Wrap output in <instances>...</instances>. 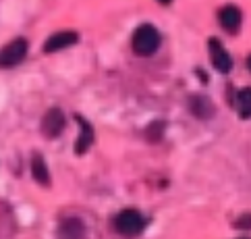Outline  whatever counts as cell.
Instances as JSON below:
<instances>
[{
    "mask_svg": "<svg viewBox=\"0 0 251 239\" xmlns=\"http://www.w3.org/2000/svg\"><path fill=\"white\" fill-rule=\"evenodd\" d=\"M133 50L139 56H151L156 54V50L160 48V31L150 23H143L133 33Z\"/></svg>",
    "mask_w": 251,
    "mask_h": 239,
    "instance_id": "1",
    "label": "cell"
},
{
    "mask_svg": "<svg viewBox=\"0 0 251 239\" xmlns=\"http://www.w3.org/2000/svg\"><path fill=\"white\" fill-rule=\"evenodd\" d=\"M143 227H146V220H143L141 212L137 210H123L114 216V229L119 231L123 237H137L141 235Z\"/></svg>",
    "mask_w": 251,
    "mask_h": 239,
    "instance_id": "2",
    "label": "cell"
},
{
    "mask_svg": "<svg viewBox=\"0 0 251 239\" xmlns=\"http://www.w3.org/2000/svg\"><path fill=\"white\" fill-rule=\"evenodd\" d=\"M27 40L17 38L13 42H8L6 46L0 48V69H13L19 63H23L25 56H27Z\"/></svg>",
    "mask_w": 251,
    "mask_h": 239,
    "instance_id": "3",
    "label": "cell"
},
{
    "mask_svg": "<svg viewBox=\"0 0 251 239\" xmlns=\"http://www.w3.org/2000/svg\"><path fill=\"white\" fill-rule=\"evenodd\" d=\"M65 125H67V119H65V114H62V110L60 108H50L46 114H44L40 129H42L44 137L56 139L62 131H65Z\"/></svg>",
    "mask_w": 251,
    "mask_h": 239,
    "instance_id": "4",
    "label": "cell"
},
{
    "mask_svg": "<svg viewBox=\"0 0 251 239\" xmlns=\"http://www.w3.org/2000/svg\"><path fill=\"white\" fill-rule=\"evenodd\" d=\"M208 52H210L212 65H214V69H216L218 73H222V75L230 73V69H232V56L228 54L226 48H224L216 38H210L208 40Z\"/></svg>",
    "mask_w": 251,
    "mask_h": 239,
    "instance_id": "5",
    "label": "cell"
},
{
    "mask_svg": "<svg viewBox=\"0 0 251 239\" xmlns=\"http://www.w3.org/2000/svg\"><path fill=\"white\" fill-rule=\"evenodd\" d=\"M189 110L193 112V117L201 119V121H208L216 114V104H214L208 96L203 94H193L189 98Z\"/></svg>",
    "mask_w": 251,
    "mask_h": 239,
    "instance_id": "6",
    "label": "cell"
},
{
    "mask_svg": "<svg viewBox=\"0 0 251 239\" xmlns=\"http://www.w3.org/2000/svg\"><path fill=\"white\" fill-rule=\"evenodd\" d=\"M77 40H79V35L75 31H58V33L50 35V38L46 40V44H44V52L52 54V52L65 50L69 46H73V44H77Z\"/></svg>",
    "mask_w": 251,
    "mask_h": 239,
    "instance_id": "7",
    "label": "cell"
},
{
    "mask_svg": "<svg viewBox=\"0 0 251 239\" xmlns=\"http://www.w3.org/2000/svg\"><path fill=\"white\" fill-rule=\"evenodd\" d=\"M85 223L79 218H65L56 231V239H83Z\"/></svg>",
    "mask_w": 251,
    "mask_h": 239,
    "instance_id": "8",
    "label": "cell"
},
{
    "mask_svg": "<svg viewBox=\"0 0 251 239\" xmlns=\"http://www.w3.org/2000/svg\"><path fill=\"white\" fill-rule=\"evenodd\" d=\"M218 21H220V25L226 31L235 33L239 29V25H241V8L235 6V4L222 6L220 11H218Z\"/></svg>",
    "mask_w": 251,
    "mask_h": 239,
    "instance_id": "9",
    "label": "cell"
},
{
    "mask_svg": "<svg viewBox=\"0 0 251 239\" xmlns=\"http://www.w3.org/2000/svg\"><path fill=\"white\" fill-rule=\"evenodd\" d=\"M77 121H79V125H81V133H79V139H77V144H75V152L81 156L94 144V129H92V125H89V123L83 117H77Z\"/></svg>",
    "mask_w": 251,
    "mask_h": 239,
    "instance_id": "10",
    "label": "cell"
},
{
    "mask_svg": "<svg viewBox=\"0 0 251 239\" xmlns=\"http://www.w3.org/2000/svg\"><path fill=\"white\" fill-rule=\"evenodd\" d=\"M31 175H33V179L42 183V185H50V171H48V166H46V160L40 156V154H35L33 156V160H31Z\"/></svg>",
    "mask_w": 251,
    "mask_h": 239,
    "instance_id": "11",
    "label": "cell"
},
{
    "mask_svg": "<svg viewBox=\"0 0 251 239\" xmlns=\"http://www.w3.org/2000/svg\"><path fill=\"white\" fill-rule=\"evenodd\" d=\"M237 110L241 119H251V87H241L237 92Z\"/></svg>",
    "mask_w": 251,
    "mask_h": 239,
    "instance_id": "12",
    "label": "cell"
},
{
    "mask_svg": "<svg viewBox=\"0 0 251 239\" xmlns=\"http://www.w3.org/2000/svg\"><path fill=\"white\" fill-rule=\"evenodd\" d=\"M164 133H166V123L164 121H154V123H150L148 129H146V139L154 144V141L162 139Z\"/></svg>",
    "mask_w": 251,
    "mask_h": 239,
    "instance_id": "13",
    "label": "cell"
},
{
    "mask_svg": "<svg viewBox=\"0 0 251 239\" xmlns=\"http://www.w3.org/2000/svg\"><path fill=\"white\" fill-rule=\"evenodd\" d=\"M237 227H239V229H251V214H249V212H247L245 216H241V218L237 220Z\"/></svg>",
    "mask_w": 251,
    "mask_h": 239,
    "instance_id": "14",
    "label": "cell"
},
{
    "mask_svg": "<svg viewBox=\"0 0 251 239\" xmlns=\"http://www.w3.org/2000/svg\"><path fill=\"white\" fill-rule=\"evenodd\" d=\"M158 2H160V4H170L173 0H158Z\"/></svg>",
    "mask_w": 251,
    "mask_h": 239,
    "instance_id": "15",
    "label": "cell"
},
{
    "mask_svg": "<svg viewBox=\"0 0 251 239\" xmlns=\"http://www.w3.org/2000/svg\"><path fill=\"white\" fill-rule=\"evenodd\" d=\"M249 69H251V56H249Z\"/></svg>",
    "mask_w": 251,
    "mask_h": 239,
    "instance_id": "16",
    "label": "cell"
},
{
    "mask_svg": "<svg viewBox=\"0 0 251 239\" xmlns=\"http://www.w3.org/2000/svg\"><path fill=\"white\" fill-rule=\"evenodd\" d=\"M245 239H249V237H245Z\"/></svg>",
    "mask_w": 251,
    "mask_h": 239,
    "instance_id": "17",
    "label": "cell"
}]
</instances>
